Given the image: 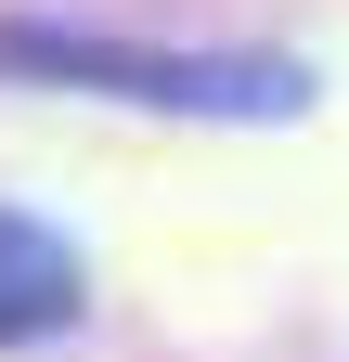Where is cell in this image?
Masks as SVG:
<instances>
[{"instance_id": "1", "label": "cell", "mask_w": 349, "mask_h": 362, "mask_svg": "<svg viewBox=\"0 0 349 362\" xmlns=\"http://www.w3.org/2000/svg\"><path fill=\"white\" fill-rule=\"evenodd\" d=\"M0 78L117 90V104H168V117H297L311 104V78L272 52H129V39H65V26H0Z\"/></svg>"}, {"instance_id": "2", "label": "cell", "mask_w": 349, "mask_h": 362, "mask_svg": "<svg viewBox=\"0 0 349 362\" xmlns=\"http://www.w3.org/2000/svg\"><path fill=\"white\" fill-rule=\"evenodd\" d=\"M52 324H78V246L39 233L26 207H0V349L52 337Z\"/></svg>"}]
</instances>
